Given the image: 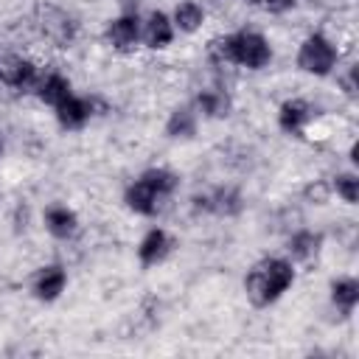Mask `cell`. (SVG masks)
I'll return each instance as SVG.
<instances>
[{"label": "cell", "mask_w": 359, "mask_h": 359, "mask_svg": "<svg viewBox=\"0 0 359 359\" xmlns=\"http://www.w3.org/2000/svg\"><path fill=\"white\" fill-rule=\"evenodd\" d=\"M334 191H337V196H342L348 205H353L356 199H359V180L353 177V174H339V177H334V185H331Z\"/></svg>", "instance_id": "7402d4cb"}, {"label": "cell", "mask_w": 359, "mask_h": 359, "mask_svg": "<svg viewBox=\"0 0 359 359\" xmlns=\"http://www.w3.org/2000/svg\"><path fill=\"white\" fill-rule=\"evenodd\" d=\"M171 247H174L171 236L165 230H160V227H151L137 244V258H140L143 266H154L171 252Z\"/></svg>", "instance_id": "8992f818"}, {"label": "cell", "mask_w": 359, "mask_h": 359, "mask_svg": "<svg viewBox=\"0 0 359 359\" xmlns=\"http://www.w3.org/2000/svg\"><path fill=\"white\" fill-rule=\"evenodd\" d=\"M292 280H294V269L286 258H264L247 272L244 292L252 306H269L292 286Z\"/></svg>", "instance_id": "6da1fadb"}, {"label": "cell", "mask_w": 359, "mask_h": 359, "mask_svg": "<svg viewBox=\"0 0 359 359\" xmlns=\"http://www.w3.org/2000/svg\"><path fill=\"white\" fill-rule=\"evenodd\" d=\"M45 227H48L50 236L67 238V236L76 233L79 219H76V213H73L70 208H65V205H50V208L45 210Z\"/></svg>", "instance_id": "4fadbf2b"}, {"label": "cell", "mask_w": 359, "mask_h": 359, "mask_svg": "<svg viewBox=\"0 0 359 359\" xmlns=\"http://www.w3.org/2000/svg\"><path fill=\"white\" fill-rule=\"evenodd\" d=\"M171 22L180 28V31H185V34H194L202 22H205V11H202V6H196L194 0H182L177 8H174V17H171Z\"/></svg>", "instance_id": "2e32d148"}, {"label": "cell", "mask_w": 359, "mask_h": 359, "mask_svg": "<svg viewBox=\"0 0 359 359\" xmlns=\"http://www.w3.org/2000/svg\"><path fill=\"white\" fill-rule=\"evenodd\" d=\"M196 109L205 118H224L230 112V98L222 90H202L196 95Z\"/></svg>", "instance_id": "e0dca14e"}, {"label": "cell", "mask_w": 359, "mask_h": 359, "mask_svg": "<svg viewBox=\"0 0 359 359\" xmlns=\"http://www.w3.org/2000/svg\"><path fill=\"white\" fill-rule=\"evenodd\" d=\"M140 36H143V42H146L149 48H165V45H171V39H174V22H171L163 11H151L149 20H146L143 28H140Z\"/></svg>", "instance_id": "30bf717a"}, {"label": "cell", "mask_w": 359, "mask_h": 359, "mask_svg": "<svg viewBox=\"0 0 359 359\" xmlns=\"http://www.w3.org/2000/svg\"><path fill=\"white\" fill-rule=\"evenodd\" d=\"M56 109V118H59V123L65 126V129H79V126H84L87 121H90V115H93V101L90 98H79V95H67L59 107H53Z\"/></svg>", "instance_id": "ba28073f"}, {"label": "cell", "mask_w": 359, "mask_h": 359, "mask_svg": "<svg viewBox=\"0 0 359 359\" xmlns=\"http://www.w3.org/2000/svg\"><path fill=\"white\" fill-rule=\"evenodd\" d=\"M328 194H331V185H325V182H314V185H309L303 191V196L309 202H314V205H325L328 202Z\"/></svg>", "instance_id": "603a6c76"}, {"label": "cell", "mask_w": 359, "mask_h": 359, "mask_svg": "<svg viewBox=\"0 0 359 359\" xmlns=\"http://www.w3.org/2000/svg\"><path fill=\"white\" fill-rule=\"evenodd\" d=\"M165 132H168V137H191L196 132V112L188 107L174 109L165 123Z\"/></svg>", "instance_id": "ffe728a7"}, {"label": "cell", "mask_w": 359, "mask_h": 359, "mask_svg": "<svg viewBox=\"0 0 359 359\" xmlns=\"http://www.w3.org/2000/svg\"><path fill=\"white\" fill-rule=\"evenodd\" d=\"M320 241H323V238H320L317 233H311V230H300V233H294V236L289 238V255H292L294 261H309V258L317 255Z\"/></svg>", "instance_id": "ac0fdd59"}, {"label": "cell", "mask_w": 359, "mask_h": 359, "mask_svg": "<svg viewBox=\"0 0 359 359\" xmlns=\"http://www.w3.org/2000/svg\"><path fill=\"white\" fill-rule=\"evenodd\" d=\"M210 56L219 62H230V65H241L250 70H261L264 65H269L272 50L269 42L255 34V31H238V34H227L210 42Z\"/></svg>", "instance_id": "7a4b0ae2"}, {"label": "cell", "mask_w": 359, "mask_h": 359, "mask_svg": "<svg viewBox=\"0 0 359 359\" xmlns=\"http://www.w3.org/2000/svg\"><path fill=\"white\" fill-rule=\"evenodd\" d=\"M39 28H42V34H45L48 39H53L56 45H67V42L73 39V34H76L73 20H70L65 11L53 8V6H45V8H42V22H39Z\"/></svg>", "instance_id": "52a82bcc"}, {"label": "cell", "mask_w": 359, "mask_h": 359, "mask_svg": "<svg viewBox=\"0 0 359 359\" xmlns=\"http://www.w3.org/2000/svg\"><path fill=\"white\" fill-rule=\"evenodd\" d=\"M0 154H3V143H0Z\"/></svg>", "instance_id": "484cf974"}, {"label": "cell", "mask_w": 359, "mask_h": 359, "mask_svg": "<svg viewBox=\"0 0 359 359\" xmlns=\"http://www.w3.org/2000/svg\"><path fill=\"white\" fill-rule=\"evenodd\" d=\"M65 283H67L65 269H62L59 264H50V266H45V269L36 275V280H34V294H36L39 300L50 303V300H56V297L65 292Z\"/></svg>", "instance_id": "8fae6325"}, {"label": "cell", "mask_w": 359, "mask_h": 359, "mask_svg": "<svg viewBox=\"0 0 359 359\" xmlns=\"http://www.w3.org/2000/svg\"><path fill=\"white\" fill-rule=\"evenodd\" d=\"M107 42L115 50H132L140 42V20L137 14H121L107 25Z\"/></svg>", "instance_id": "5b68a950"}, {"label": "cell", "mask_w": 359, "mask_h": 359, "mask_svg": "<svg viewBox=\"0 0 359 359\" xmlns=\"http://www.w3.org/2000/svg\"><path fill=\"white\" fill-rule=\"evenodd\" d=\"M247 3H261V0H247Z\"/></svg>", "instance_id": "d4e9b609"}, {"label": "cell", "mask_w": 359, "mask_h": 359, "mask_svg": "<svg viewBox=\"0 0 359 359\" xmlns=\"http://www.w3.org/2000/svg\"><path fill=\"white\" fill-rule=\"evenodd\" d=\"M337 65V50L323 34H311L303 39L297 50V67L311 76H328Z\"/></svg>", "instance_id": "3957f363"}, {"label": "cell", "mask_w": 359, "mask_h": 359, "mask_svg": "<svg viewBox=\"0 0 359 359\" xmlns=\"http://www.w3.org/2000/svg\"><path fill=\"white\" fill-rule=\"evenodd\" d=\"M157 202H160V194L149 182H143V180H135L126 188V205L135 213H140V216H151L157 210Z\"/></svg>", "instance_id": "7c38bea8"}, {"label": "cell", "mask_w": 359, "mask_h": 359, "mask_svg": "<svg viewBox=\"0 0 359 359\" xmlns=\"http://www.w3.org/2000/svg\"><path fill=\"white\" fill-rule=\"evenodd\" d=\"M208 210L219 213V216H236L241 210V194L230 185L224 188H216L210 196H208Z\"/></svg>", "instance_id": "9a60e30c"}, {"label": "cell", "mask_w": 359, "mask_h": 359, "mask_svg": "<svg viewBox=\"0 0 359 359\" xmlns=\"http://www.w3.org/2000/svg\"><path fill=\"white\" fill-rule=\"evenodd\" d=\"M311 118H314V107L309 101H300V98L286 101L280 107V112H278V123H280V129L286 135H300Z\"/></svg>", "instance_id": "9c48e42d"}, {"label": "cell", "mask_w": 359, "mask_h": 359, "mask_svg": "<svg viewBox=\"0 0 359 359\" xmlns=\"http://www.w3.org/2000/svg\"><path fill=\"white\" fill-rule=\"evenodd\" d=\"M34 93L39 95V101H45L50 107H59L70 95V81L65 76H59V73H48V76L39 79V84H36Z\"/></svg>", "instance_id": "5bb4252c"}, {"label": "cell", "mask_w": 359, "mask_h": 359, "mask_svg": "<svg viewBox=\"0 0 359 359\" xmlns=\"http://www.w3.org/2000/svg\"><path fill=\"white\" fill-rule=\"evenodd\" d=\"M140 180L143 182H149L160 196H168L174 188H177V174L174 171H168V168H149V171H143L140 174Z\"/></svg>", "instance_id": "44dd1931"}, {"label": "cell", "mask_w": 359, "mask_h": 359, "mask_svg": "<svg viewBox=\"0 0 359 359\" xmlns=\"http://www.w3.org/2000/svg\"><path fill=\"white\" fill-rule=\"evenodd\" d=\"M39 70L34 62L14 56V53H0V81L17 90H36L39 84Z\"/></svg>", "instance_id": "277c9868"}, {"label": "cell", "mask_w": 359, "mask_h": 359, "mask_svg": "<svg viewBox=\"0 0 359 359\" xmlns=\"http://www.w3.org/2000/svg\"><path fill=\"white\" fill-rule=\"evenodd\" d=\"M331 300L342 309V311H353V306L359 303V280L356 278H339L331 283Z\"/></svg>", "instance_id": "d6986e66"}, {"label": "cell", "mask_w": 359, "mask_h": 359, "mask_svg": "<svg viewBox=\"0 0 359 359\" xmlns=\"http://www.w3.org/2000/svg\"><path fill=\"white\" fill-rule=\"evenodd\" d=\"M269 14H286L294 8V0H261Z\"/></svg>", "instance_id": "cb8c5ba5"}]
</instances>
